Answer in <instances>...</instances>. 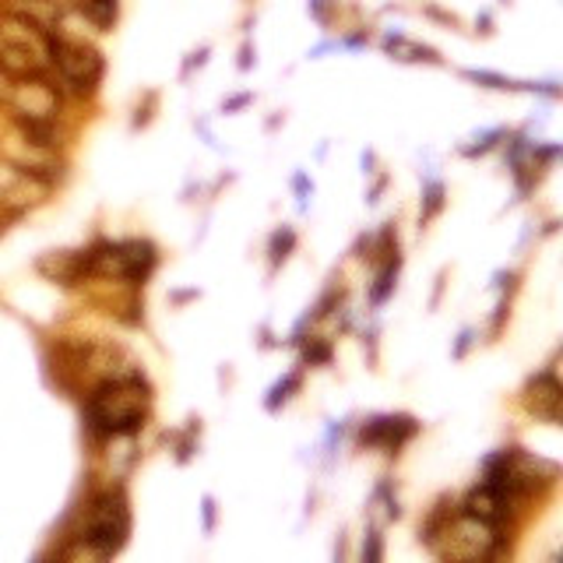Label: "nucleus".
I'll list each match as a JSON object with an SVG mask.
<instances>
[{"mask_svg":"<svg viewBox=\"0 0 563 563\" xmlns=\"http://www.w3.org/2000/svg\"><path fill=\"white\" fill-rule=\"evenodd\" d=\"M148 416V387L137 378L106 381L88 395L85 419L99 436H131Z\"/></svg>","mask_w":563,"mask_h":563,"instance_id":"f257e3e1","label":"nucleus"},{"mask_svg":"<svg viewBox=\"0 0 563 563\" xmlns=\"http://www.w3.org/2000/svg\"><path fill=\"white\" fill-rule=\"evenodd\" d=\"M50 28H43L28 14L4 11L0 14V71L8 77L43 74L50 68Z\"/></svg>","mask_w":563,"mask_h":563,"instance_id":"f03ea898","label":"nucleus"},{"mask_svg":"<svg viewBox=\"0 0 563 563\" xmlns=\"http://www.w3.org/2000/svg\"><path fill=\"white\" fill-rule=\"evenodd\" d=\"M427 542L444 560H487L500 546V525H490L472 514H458V518L444 522L441 514L427 525Z\"/></svg>","mask_w":563,"mask_h":563,"instance_id":"7ed1b4c3","label":"nucleus"},{"mask_svg":"<svg viewBox=\"0 0 563 563\" xmlns=\"http://www.w3.org/2000/svg\"><path fill=\"white\" fill-rule=\"evenodd\" d=\"M50 68L57 71L60 85L74 96H92L99 88L103 74H106V60L96 46L88 43H77L68 36H57L50 39Z\"/></svg>","mask_w":563,"mask_h":563,"instance_id":"20e7f679","label":"nucleus"},{"mask_svg":"<svg viewBox=\"0 0 563 563\" xmlns=\"http://www.w3.org/2000/svg\"><path fill=\"white\" fill-rule=\"evenodd\" d=\"M131 536V511L128 500L120 493H106L96 504L88 507V522H85V542L92 546V553L99 556H113L123 550V542Z\"/></svg>","mask_w":563,"mask_h":563,"instance_id":"39448f33","label":"nucleus"},{"mask_svg":"<svg viewBox=\"0 0 563 563\" xmlns=\"http://www.w3.org/2000/svg\"><path fill=\"white\" fill-rule=\"evenodd\" d=\"M4 103L11 113L19 117V123H57L60 117V92L57 85L46 82L43 74L11 77Z\"/></svg>","mask_w":563,"mask_h":563,"instance_id":"423d86ee","label":"nucleus"},{"mask_svg":"<svg viewBox=\"0 0 563 563\" xmlns=\"http://www.w3.org/2000/svg\"><path fill=\"white\" fill-rule=\"evenodd\" d=\"M416 433H419V422L412 416H378L363 427L359 441L373 444V447H384V451H398L405 441H412Z\"/></svg>","mask_w":563,"mask_h":563,"instance_id":"0eeeda50","label":"nucleus"},{"mask_svg":"<svg viewBox=\"0 0 563 563\" xmlns=\"http://www.w3.org/2000/svg\"><path fill=\"white\" fill-rule=\"evenodd\" d=\"M465 514H472V518H482L490 525H504V518L511 514V496L504 490L490 487V482H482L472 493L465 496Z\"/></svg>","mask_w":563,"mask_h":563,"instance_id":"6e6552de","label":"nucleus"},{"mask_svg":"<svg viewBox=\"0 0 563 563\" xmlns=\"http://www.w3.org/2000/svg\"><path fill=\"white\" fill-rule=\"evenodd\" d=\"M560 402H563L560 381L553 378V373H539V378L528 384V409L536 416L560 422Z\"/></svg>","mask_w":563,"mask_h":563,"instance_id":"1a4fd4ad","label":"nucleus"},{"mask_svg":"<svg viewBox=\"0 0 563 563\" xmlns=\"http://www.w3.org/2000/svg\"><path fill=\"white\" fill-rule=\"evenodd\" d=\"M77 11H82L99 33H109L117 22V14H120V4L117 0H77Z\"/></svg>","mask_w":563,"mask_h":563,"instance_id":"9d476101","label":"nucleus"},{"mask_svg":"<svg viewBox=\"0 0 563 563\" xmlns=\"http://www.w3.org/2000/svg\"><path fill=\"white\" fill-rule=\"evenodd\" d=\"M384 50L395 53L398 60H436V53L430 50V46L409 43L405 36H387V39H384Z\"/></svg>","mask_w":563,"mask_h":563,"instance_id":"9b49d317","label":"nucleus"},{"mask_svg":"<svg viewBox=\"0 0 563 563\" xmlns=\"http://www.w3.org/2000/svg\"><path fill=\"white\" fill-rule=\"evenodd\" d=\"M395 275H398V257L391 261L387 268L378 275V286H373V292H370V300H373V303H384V300H387V292L395 289Z\"/></svg>","mask_w":563,"mask_h":563,"instance_id":"f8f14e48","label":"nucleus"},{"mask_svg":"<svg viewBox=\"0 0 563 563\" xmlns=\"http://www.w3.org/2000/svg\"><path fill=\"white\" fill-rule=\"evenodd\" d=\"M292 243H296V232H292V229H282V232H275V240H272V257H275V264L289 257Z\"/></svg>","mask_w":563,"mask_h":563,"instance_id":"ddd939ff","label":"nucleus"},{"mask_svg":"<svg viewBox=\"0 0 563 563\" xmlns=\"http://www.w3.org/2000/svg\"><path fill=\"white\" fill-rule=\"evenodd\" d=\"M296 387H300V373H289V378L272 391L268 409H278V402H289V391H296Z\"/></svg>","mask_w":563,"mask_h":563,"instance_id":"4468645a","label":"nucleus"},{"mask_svg":"<svg viewBox=\"0 0 563 563\" xmlns=\"http://www.w3.org/2000/svg\"><path fill=\"white\" fill-rule=\"evenodd\" d=\"M441 205H444V187L441 183H430L427 187V208H422V223H427L430 215L441 212Z\"/></svg>","mask_w":563,"mask_h":563,"instance_id":"2eb2a0df","label":"nucleus"},{"mask_svg":"<svg viewBox=\"0 0 563 563\" xmlns=\"http://www.w3.org/2000/svg\"><path fill=\"white\" fill-rule=\"evenodd\" d=\"M465 77H472V82H490V88H518L514 82H507V77H500V74H487V71H468Z\"/></svg>","mask_w":563,"mask_h":563,"instance_id":"dca6fc26","label":"nucleus"},{"mask_svg":"<svg viewBox=\"0 0 563 563\" xmlns=\"http://www.w3.org/2000/svg\"><path fill=\"white\" fill-rule=\"evenodd\" d=\"M363 556H367V560H378V556H381V542H378V536H370V546H363Z\"/></svg>","mask_w":563,"mask_h":563,"instance_id":"f3484780","label":"nucleus"}]
</instances>
